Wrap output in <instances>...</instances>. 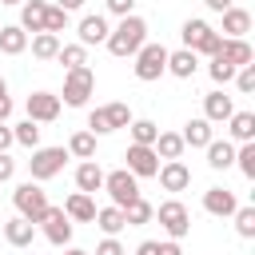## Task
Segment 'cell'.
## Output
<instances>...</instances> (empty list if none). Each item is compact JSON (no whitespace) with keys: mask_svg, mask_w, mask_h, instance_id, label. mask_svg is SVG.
I'll list each match as a JSON object with an SVG mask.
<instances>
[{"mask_svg":"<svg viewBox=\"0 0 255 255\" xmlns=\"http://www.w3.org/2000/svg\"><path fill=\"white\" fill-rule=\"evenodd\" d=\"M68 155H76V159H92V155H96V135H92V131H76V135L68 139Z\"/></svg>","mask_w":255,"mask_h":255,"instance_id":"32","label":"cell"},{"mask_svg":"<svg viewBox=\"0 0 255 255\" xmlns=\"http://www.w3.org/2000/svg\"><path fill=\"white\" fill-rule=\"evenodd\" d=\"M12 143H16V139H12V128H8V124H0V151H8Z\"/></svg>","mask_w":255,"mask_h":255,"instance_id":"46","label":"cell"},{"mask_svg":"<svg viewBox=\"0 0 255 255\" xmlns=\"http://www.w3.org/2000/svg\"><path fill=\"white\" fill-rule=\"evenodd\" d=\"M12 175H16V159H12L8 151H0V183H8Z\"/></svg>","mask_w":255,"mask_h":255,"instance_id":"44","label":"cell"},{"mask_svg":"<svg viewBox=\"0 0 255 255\" xmlns=\"http://www.w3.org/2000/svg\"><path fill=\"white\" fill-rule=\"evenodd\" d=\"M120 211H124V223H128V227H143V223H151V211H155V207L139 195V199H131L128 207H120Z\"/></svg>","mask_w":255,"mask_h":255,"instance_id":"29","label":"cell"},{"mask_svg":"<svg viewBox=\"0 0 255 255\" xmlns=\"http://www.w3.org/2000/svg\"><path fill=\"white\" fill-rule=\"evenodd\" d=\"M104 8H108L112 16H120V20H124V16H131V8H135V0H104Z\"/></svg>","mask_w":255,"mask_h":255,"instance_id":"43","label":"cell"},{"mask_svg":"<svg viewBox=\"0 0 255 255\" xmlns=\"http://www.w3.org/2000/svg\"><path fill=\"white\" fill-rule=\"evenodd\" d=\"M84 4H88V0H60L56 8H64V12H76V8H84Z\"/></svg>","mask_w":255,"mask_h":255,"instance_id":"50","label":"cell"},{"mask_svg":"<svg viewBox=\"0 0 255 255\" xmlns=\"http://www.w3.org/2000/svg\"><path fill=\"white\" fill-rule=\"evenodd\" d=\"M151 147H155V155H159L163 163H167V159H179V155H183V139H179V131H159Z\"/></svg>","mask_w":255,"mask_h":255,"instance_id":"27","label":"cell"},{"mask_svg":"<svg viewBox=\"0 0 255 255\" xmlns=\"http://www.w3.org/2000/svg\"><path fill=\"white\" fill-rule=\"evenodd\" d=\"M128 128H131V143H143V147H151L155 135H159V128H155L151 120H131Z\"/></svg>","mask_w":255,"mask_h":255,"instance_id":"33","label":"cell"},{"mask_svg":"<svg viewBox=\"0 0 255 255\" xmlns=\"http://www.w3.org/2000/svg\"><path fill=\"white\" fill-rule=\"evenodd\" d=\"M235 88H239L243 96H251V92H255V64H247V68H239V72H235Z\"/></svg>","mask_w":255,"mask_h":255,"instance_id":"40","label":"cell"},{"mask_svg":"<svg viewBox=\"0 0 255 255\" xmlns=\"http://www.w3.org/2000/svg\"><path fill=\"white\" fill-rule=\"evenodd\" d=\"M203 211L215 215V219H227V215L239 211V199H235V191H227V187H207V191H203Z\"/></svg>","mask_w":255,"mask_h":255,"instance_id":"13","label":"cell"},{"mask_svg":"<svg viewBox=\"0 0 255 255\" xmlns=\"http://www.w3.org/2000/svg\"><path fill=\"white\" fill-rule=\"evenodd\" d=\"M64 28H68V12H64V8H56V4H48V16H44V32L60 36Z\"/></svg>","mask_w":255,"mask_h":255,"instance_id":"38","label":"cell"},{"mask_svg":"<svg viewBox=\"0 0 255 255\" xmlns=\"http://www.w3.org/2000/svg\"><path fill=\"white\" fill-rule=\"evenodd\" d=\"M92 223H96V227H100L104 235H120V231L128 227V223H124V211H120V207H96V219H92Z\"/></svg>","mask_w":255,"mask_h":255,"instance_id":"28","label":"cell"},{"mask_svg":"<svg viewBox=\"0 0 255 255\" xmlns=\"http://www.w3.org/2000/svg\"><path fill=\"white\" fill-rule=\"evenodd\" d=\"M64 255H92V251H80V247H68Z\"/></svg>","mask_w":255,"mask_h":255,"instance_id":"51","label":"cell"},{"mask_svg":"<svg viewBox=\"0 0 255 255\" xmlns=\"http://www.w3.org/2000/svg\"><path fill=\"white\" fill-rule=\"evenodd\" d=\"M92 92H96V72H92V68H72V72H64V96H60V104L84 108Z\"/></svg>","mask_w":255,"mask_h":255,"instance_id":"4","label":"cell"},{"mask_svg":"<svg viewBox=\"0 0 255 255\" xmlns=\"http://www.w3.org/2000/svg\"><path fill=\"white\" fill-rule=\"evenodd\" d=\"M211 12H227V8H235V0H203Z\"/></svg>","mask_w":255,"mask_h":255,"instance_id":"47","label":"cell"},{"mask_svg":"<svg viewBox=\"0 0 255 255\" xmlns=\"http://www.w3.org/2000/svg\"><path fill=\"white\" fill-rule=\"evenodd\" d=\"M235 163H239V171H243L247 179H255V139L235 147Z\"/></svg>","mask_w":255,"mask_h":255,"instance_id":"36","label":"cell"},{"mask_svg":"<svg viewBox=\"0 0 255 255\" xmlns=\"http://www.w3.org/2000/svg\"><path fill=\"white\" fill-rule=\"evenodd\" d=\"M64 215H68L72 223H92V219H96V199L84 195V191H76V195L64 199Z\"/></svg>","mask_w":255,"mask_h":255,"instance_id":"17","label":"cell"},{"mask_svg":"<svg viewBox=\"0 0 255 255\" xmlns=\"http://www.w3.org/2000/svg\"><path fill=\"white\" fill-rule=\"evenodd\" d=\"M104 116H108L112 131H120V128L131 124V108H128V104H104Z\"/></svg>","mask_w":255,"mask_h":255,"instance_id":"35","label":"cell"},{"mask_svg":"<svg viewBox=\"0 0 255 255\" xmlns=\"http://www.w3.org/2000/svg\"><path fill=\"white\" fill-rule=\"evenodd\" d=\"M235 72H239V68H231V64H227V60H219V56H211V64H207V76H211L215 84H231V80H235Z\"/></svg>","mask_w":255,"mask_h":255,"instance_id":"37","label":"cell"},{"mask_svg":"<svg viewBox=\"0 0 255 255\" xmlns=\"http://www.w3.org/2000/svg\"><path fill=\"white\" fill-rule=\"evenodd\" d=\"M128 171H131L135 179H151V175L159 171V155H155V147L131 143V147H128Z\"/></svg>","mask_w":255,"mask_h":255,"instance_id":"10","label":"cell"},{"mask_svg":"<svg viewBox=\"0 0 255 255\" xmlns=\"http://www.w3.org/2000/svg\"><path fill=\"white\" fill-rule=\"evenodd\" d=\"M235 231L243 239H255V207H239L235 211Z\"/></svg>","mask_w":255,"mask_h":255,"instance_id":"39","label":"cell"},{"mask_svg":"<svg viewBox=\"0 0 255 255\" xmlns=\"http://www.w3.org/2000/svg\"><path fill=\"white\" fill-rule=\"evenodd\" d=\"M135 80H143V84H151V80H159L163 72H167V48L163 44H143L139 52H135Z\"/></svg>","mask_w":255,"mask_h":255,"instance_id":"6","label":"cell"},{"mask_svg":"<svg viewBox=\"0 0 255 255\" xmlns=\"http://www.w3.org/2000/svg\"><path fill=\"white\" fill-rule=\"evenodd\" d=\"M56 60L64 64V72L88 68V48H84V44H60V56H56Z\"/></svg>","mask_w":255,"mask_h":255,"instance_id":"31","label":"cell"},{"mask_svg":"<svg viewBox=\"0 0 255 255\" xmlns=\"http://www.w3.org/2000/svg\"><path fill=\"white\" fill-rule=\"evenodd\" d=\"M96 255H128V251H124V243L116 235H104V243L96 247Z\"/></svg>","mask_w":255,"mask_h":255,"instance_id":"42","label":"cell"},{"mask_svg":"<svg viewBox=\"0 0 255 255\" xmlns=\"http://www.w3.org/2000/svg\"><path fill=\"white\" fill-rule=\"evenodd\" d=\"M159 255H183V251H179L175 239H167V243H159Z\"/></svg>","mask_w":255,"mask_h":255,"instance_id":"49","label":"cell"},{"mask_svg":"<svg viewBox=\"0 0 255 255\" xmlns=\"http://www.w3.org/2000/svg\"><path fill=\"white\" fill-rule=\"evenodd\" d=\"M12 203H16V215H20V219H28V223H40V219H44V211L52 207V203H48V191H44L40 183H32V179H28V183H20V187L12 191Z\"/></svg>","mask_w":255,"mask_h":255,"instance_id":"2","label":"cell"},{"mask_svg":"<svg viewBox=\"0 0 255 255\" xmlns=\"http://www.w3.org/2000/svg\"><path fill=\"white\" fill-rule=\"evenodd\" d=\"M108 32H112V28H108V20H104L100 12H96V16H84V20H80V28H76V36H80V44H84V48L104 44V40H108Z\"/></svg>","mask_w":255,"mask_h":255,"instance_id":"16","label":"cell"},{"mask_svg":"<svg viewBox=\"0 0 255 255\" xmlns=\"http://www.w3.org/2000/svg\"><path fill=\"white\" fill-rule=\"evenodd\" d=\"M151 215L159 219V227H163V231H167V239H175V243H179V239L191 231V211H187L179 199H167V203H159Z\"/></svg>","mask_w":255,"mask_h":255,"instance_id":"5","label":"cell"},{"mask_svg":"<svg viewBox=\"0 0 255 255\" xmlns=\"http://www.w3.org/2000/svg\"><path fill=\"white\" fill-rule=\"evenodd\" d=\"M203 151H207V163H211L215 171H227V167L235 163V143H231V139H211Z\"/></svg>","mask_w":255,"mask_h":255,"instance_id":"24","label":"cell"},{"mask_svg":"<svg viewBox=\"0 0 255 255\" xmlns=\"http://www.w3.org/2000/svg\"><path fill=\"white\" fill-rule=\"evenodd\" d=\"M44 16H48V4L44 0H24L20 4V28L24 32H44Z\"/></svg>","mask_w":255,"mask_h":255,"instance_id":"20","label":"cell"},{"mask_svg":"<svg viewBox=\"0 0 255 255\" xmlns=\"http://www.w3.org/2000/svg\"><path fill=\"white\" fill-rule=\"evenodd\" d=\"M32 56H36V60H56V56H60V36L36 32V36H32Z\"/></svg>","mask_w":255,"mask_h":255,"instance_id":"30","label":"cell"},{"mask_svg":"<svg viewBox=\"0 0 255 255\" xmlns=\"http://www.w3.org/2000/svg\"><path fill=\"white\" fill-rule=\"evenodd\" d=\"M155 179H159L163 191H187V187H191V171H187L183 159H167V163H159Z\"/></svg>","mask_w":255,"mask_h":255,"instance_id":"12","label":"cell"},{"mask_svg":"<svg viewBox=\"0 0 255 255\" xmlns=\"http://www.w3.org/2000/svg\"><path fill=\"white\" fill-rule=\"evenodd\" d=\"M12 139L36 151V147H40V124H32V120H24V124H16V128H12Z\"/></svg>","mask_w":255,"mask_h":255,"instance_id":"34","label":"cell"},{"mask_svg":"<svg viewBox=\"0 0 255 255\" xmlns=\"http://www.w3.org/2000/svg\"><path fill=\"white\" fill-rule=\"evenodd\" d=\"M64 159H68V147H36L32 159H28L32 183H44V179L60 175V171H64Z\"/></svg>","mask_w":255,"mask_h":255,"instance_id":"7","label":"cell"},{"mask_svg":"<svg viewBox=\"0 0 255 255\" xmlns=\"http://www.w3.org/2000/svg\"><path fill=\"white\" fill-rule=\"evenodd\" d=\"M104 44H108V52L120 56V60H124V56H135V52L147 44V20H143V16H124V20L108 32Z\"/></svg>","mask_w":255,"mask_h":255,"instance_id":"1","label":"cell"},{"mask_svg":"<svg viewBox=\"0 0 255 255\" xmlns=\"http://www.w3.org/2000/svg\"><path fill=\"white\" fill-rule=\"evenodd\" d=\"M0 96H8V84H4V76H0Z\"/></svg>","mask_w":255,"mask_h":255,"instance_id":"52","label":"cell"},{"mask_svg":"<svg viewBox=\"0 0 255 255\" xmlns=\"http://www.w3.org/2000/svg\"><path fill=\"white\" fill-rule=\"evenodd\" d=\"M135 255H159V243H155V239H143V243L135 247Z\"/></svg>","mask_w":255,"mask_h":255,"instance_id":"45","label":"cell"},{"mask_svg":"<svg viewBox=\"0 0 255 255\" xmlns=\"http://www.w3.org/2000/svg\"><path fill=\"white\" fill-rule=\"evenodd\" d=\"M24 108H28V120H32V124H52V120L60 116V96H52V92H32Z\"/></svg>","mask_w":255,"mask_h":255,"instance_id":"11","label":"cell"},{"mask_svg":"<svg viewBox=\"0 0 255 255\" xmlns=\"http://www.w3.org/2000/svg\"><path fill=\"white\" fill-rule=\"evenodd\" d=\"M76 187H80L84 195L104 191V171H100V163H96V159H84V163L76 167Z\"/></svg>","mask_w":255,"mask_h":255,"instance_id":"19","label":"cell"},{"mask_svg":"<svg viewBox=\"0 0 255 255\" xmlns=\"http://www.w3.org/2000/svg\"><path fill=\"white\" fill-rule=\"evenodd\" d=\"M8 116H12V100L0 96V124H8Z\"/></svg>","mask_w":255,"mask_h":255,"instance_id":"48","label":"cell"},{"mask_svg":"<svg viewBox=\"0 0 255 255\" xmlns=\"http://www.w3.org/2000/svg\"><path fill=\"white\" fill-rule=\"evenodd\" d=\"M231 112H235L231 96H223V92H207V96H203V120H207V124H227Z\"/></svg>","mask_w":255,"mask_h":255,"instance_id":"14","label":"cell"},{"mask_svg":"<svg viewBox=\"0 0 255 255\" xmlns=\"http://www.w3.org/2000/svg\"><path fill=\"white\" fill-rule=\"evenodd\" d=\"M195 68H199V56H195V52H187V48L167 52V72H171L175 80H191V76H195Z\"/></svg>","mask_w":255,"mask_h":255,"instance_id":"21","label":"cell"},{"mask_svg":"<svg viewBox=\"0 0 255 255\" xmlns=\"http://www.w3.org/2000/svg\"><path fill=\"white\" fill-rule=\"evenodd\" d=\"M40 227H44V239L52 247H68L72 243V219L64 215V207H48L44 219H40Z\"/></svg>","mask_w":255,"mask_h":255,"instance_id":"9","label":"cell"},{"mask_svg":"<svg viewBox=\"0 0 255 255\" xmlns=\"http://www.w3.org/2000/svg\"><path fill=\"white\" fill-rule=\"evenodd\" d=\"M179 139H183V147H207L215 135H211V124L199 116V120H187V124H183V135H179Z\"/></svg>","mask_w":255,"mask_h":255,"instance_id":"23","label":"cell"},{"mask_svg":"<svg viewBox=\"0 0 255 255\" xmlns=\"http://www.w3.org/2000/svg\"><path fill=\"white\" fill-rule=\"evenodd\" d=\"M179 36H183V48H187V52H195V56H215V52H219V44H223V36H219L207 20H187Z\"/></svg>","mask_w":255,"mask_h":255,"instance_id":"3","label":"cell"},{"mask_svg":"<svg viewBox=\"0 0 255 255\" xmlns=\"http://www.w3.org/2000/svg\"><path fill=\"white\" fill-rule=\"evenodd\" d=\"M4 239L12 243V247H32V239H36V223H28V219H8L4 223Z\"/></svg>","mask_w":255,"mask_h":255,"instance_id":"25","label":"cell"},{"mask_svg":"<svg viewBox=\"0 0 255 255\" xmlns=\"http://www.w3.org/2000/svg\"><path fill=\"white\" fill-rule=\"evenodd\" d=\"M227 131H231L235 143H251V139H255V112H231Z\"/></svg>","mask_w":255,"mask_h":255,"instance_id":"22","label":"cell"},{"mask_svg":"<svg viewBox=\"0 0 255 255\" xmlns=\"http://www.w3.org/2000/svg\"><path fill=\"white\" fill-rule=\"evenodd\" d=\"M88 131H92V135H108V131H112V124H108L104 108H96V112L88 116Z\"/></svg>","mask_w":255,"mask_h":255,"instance_id":"41","label":"cell"},{"mask_svg":"<svg viewBox=\"0 0 255 255\" xmlns=\"http://www.w3.org/2000/svg\"><path fill=\"white\" fill-rule=\"evenodd\" d=\"M104 191L112 195V207H128L131 199H139V179L128 167H116L104 175Z\"/></svg>","mask_w":255,"mask_h":255,"instance_id":"8","label":"cell"},{"mask_svg":"<svg viewBox=\"0 0 255 255\" xmlns=\"http://www.w3.org/2000/svg\"><path fill=\"white\" fill-rule=\"evenodd\" d=\"M247 32H251V12H247V8H227L219 36H223V40H243Z\"/></svg>","mask_w":255,"mask_h":255,"instance_id":"15","label":"cell"},{"mask_svg":"<svg viewBox=\"0 0 255 255\" xmlns=\"http://www.w3.org/2000/svg\"><path fill=\"white\" fill-rule=\"evenodd\" d=\"M24 48H28V32H24L20 24L0 28V52H4V56H20Z\"/></svg>","mask_w":255,"mask_h":255,"instance_id":"26","label":"cell"},{"mask_svg":"<svg viewBox=\"0 0 255 255\" xmlns=\"http://www.w3.org/2000/svg\"><path fill=\"white\" fill-rule=\"evenodd\" d=\"M0 4H24V0H0Z\"/></svg>","mask_w":255,"mask_h":255,"instance_id":"53","label":"cell"},{"mask_svg":"<svg viewBox=\"0 0 255 255\" xmlns=\"http://www.w3.org/2000/svg\"><path fill=\"white\" fill-rule=\"evenodd\" d=\"M215 56H219V60H227L231 68H247V64L255 60V52H251V44H247V40H223Z\"/></svg>","mask_w":255,"mask_h":255,"instance_id":"18","label":"cell"}]
</instances>
